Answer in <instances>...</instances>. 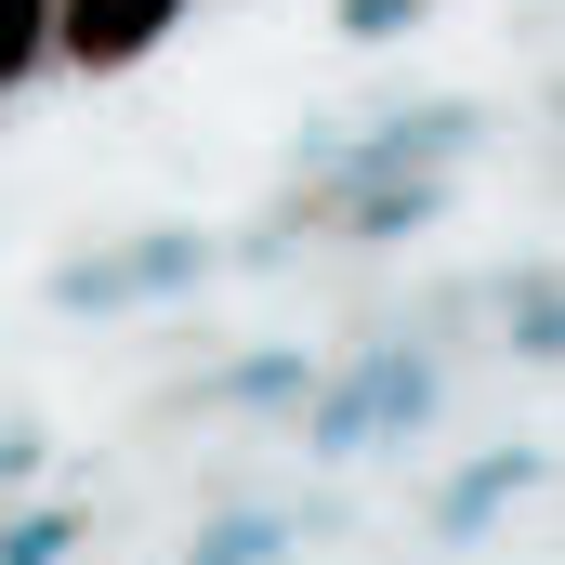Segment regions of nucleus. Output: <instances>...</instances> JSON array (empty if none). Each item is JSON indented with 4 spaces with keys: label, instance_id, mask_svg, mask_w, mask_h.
<instances>
[{
    "label": "nucleus",
    "instance_id": "nucleus-7",
    "mask_svg": "<svg viewBox=\"0 0 565 565\" xmlns=\"http://www.w3.org/2000/svg\"><path fill=\"white\" fill-rule=\"evenodd\" d=\"M500 342H513L526 369L565 342V277H553V264H513V277H500Z\"/></svg>",
    "mask_w": 565,
    "mask_h": 565
},
{
    "label": "nucleus",
    "instance_id": "nucleus-12",
    "mask_svg": "<svg viewBox=\"0 0 565 565\" xmlns=\"http://www.w3.org/2000/svg\"><path fill=\"white\" fill-rule=\"evenodd\" d=\"M26 473H40V434H26V422H0V487H26Z\"/></svg>",
    "mask_w": 565,
    "mask_h": 565
},
{
    "label": "nucleus",
    "instance_id": "nucleus-10",
    "mask_svg": "<svg viewBox=\"0 0 565 565\" xmlns=\"http://www.w3.org/2000/svg\"><path fill=\"white\" fill-rule=\"evenodd\" d=\"M40 26H53V0H0V106L40 79Z\"/></svg>",
    "mask_w": 565,
    "mask_h": 565
},
{
    "label": "nucleus",
    "instance_id": "nucleus-8",
    "mask_svg": "<svg viewBox=\"0 0 565 565\" xmlns=\"http://www.w3.org/2000/svg\"><path fill=\"white\" fill-rule=\"evenodd\" d=\"M79 540H93L79 500H26V513H0V565H66Z\"/></svg>",
    "mask_w": 565,
    "mask_h": 565
},
{
    "label": "nucleus",
    "instance_id": "nucleus-1",
    "mask_svg": "<svg viewBox=\"0 0 565 565\" xmlns=\"http://www.w3.org/2000/svg\"><path fill=\"white\" fill-rule=\"evenodd\" d=\"M434 395H447V342H434V329H395V342H369L342 382H316V395H302V447H316V460L408 447V434L434 422Z\"/></svg>",
    "mask_w": 565,
    "mask_h": 565
},
{
    "label": "nucleus",
    "instance_id": "nucleus-3",
    "mask_svg": "<svg viewBox=\"0 0 565 565\" xmlns=\"http://www.w3.org/2000/svg\"><path fill=\"white\" fill-rule=\"evenodd\" d=\"M184 26V0H53V26H40V66H66V79H119L145 66L158 40Z\"/></svg>",
    "mask_w": 565,
    "mask_h": 565
},
{
    "label": "nucleus",
    "instance_id": "nucleus-6",
    "mask_svg": "<svg viewBox=\"0 0 565 565\" xmlns=\"http://www.w3.org/2000/svg\"><path fill=\"white\" fill-rule=\"evenodd\" d=\"M302 395H316V369L277 342V355H224V369H211L184 408H302Z\"/></svg>",
    "mask_w": 565,
    "mask_h": 565
},
{
    "label": "nucleus",
    "instance_id": "nucleus-2",
    "mask_svg": "<svg viewBox=\"0 0 565 565\" xmlns=\"http://www.w3.org/2000/svg\"><path fill=\"white\" fill-rule=\"evenodd\" d=\"M211 264H224V237H198V224H132V237H106V250H66V264H53V316H132V302L198 289Z\"/></svg>",
    "mask_w": 565,
    "mask_h": 565
},
{
    "label": "nucleus",
    "instance_id": "nucleus-4",
    "mask_svg": "<svg viewBox=\"0 0 565 565\" xmlns=\"http://www.w3.org/2000/svg\"><path fill=\"white\" fill-rule=\"evenodd\" d=\"M487 145V106H460V93H434V106H395L382 132H355V145H316L329 171H460Z\"/></svg>",
    "mask_w": 565,
    "mask_h": 565
},
{
    "label": "nucleus",
    "instance_id": "nucleus-9",
    "mask_svg": "<svg viewBox=\"0 0 565 565\" xmlns=\"http://www.w3.org/2000/svg\"><path fill=\"white\" fill-rule=\"evenodd\" d=\"M184 565H289V513H211L184 540Z\"/></svg>",
    "mask_w": 565,
    "mask_h": 565
},
{
    "label": "nucleus",
    "instance_id": "nucleus-11",
    "mask_svg": "<svg viewBox=\"0 0 565 565\" xmlns=\"http://www.w3.org/2000/svg\"><path fill=\"white\" fill-rule=\"evenodd\" d=\"M422 13H434V0H329V26H342V40H408Z\"/></svg>",
    "mask_w": 565,
    "mask_h": 565
},
{
    "label": "nucleus",
    "instance_id": "nucleus-5",
    "mask_svg": "<svg viewBox=\"0 0 565 565\" xmlns=\"http://www.w3.org/2000/svg\"><path fill=\"white\" fill-rule=\"evenodd\" d=\"M540 473H553V460H540L526 434H513V447H487V460H460V473L434 487V540H447V553H473V540H487V526H500Z\"/></svg>",
    "mask_w": 565,
    "mask_h": 565
}]
</instances>
